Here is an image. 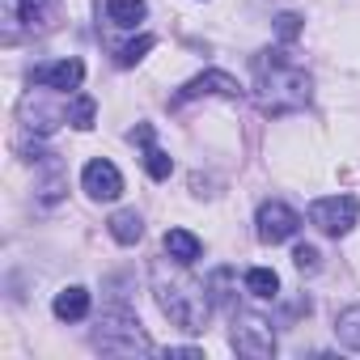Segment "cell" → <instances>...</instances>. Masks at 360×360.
<instances>
[{
    "label": "cell",
    "instance_id": "cell-1",
    "mask_svg": "<svg viewBox=\"0 0 360 360\" xmlns=\"http://www.w3.org/2000/svg\"><path fill=\"white\" fill-rule=\"evenodd\" d=\"M250 68H255V85L250 89H255V102H259L263 115H297V110L309 106L314 81H309V72L301 64L288 60L284 47L259 51Z\"/></svg>",
    "mask_w": 360,
    "mask_h": 360
},
{
    "label": "cell",
    "instance_id": "cell-2",
    "mask_svg": "<svg viewBox=\"0 0 360 360\" xmlns=\"http://www.w3.org/2000/svg\"><path fill=\"white\" fill-rule=\"evenodd\" d=\"M187 263H153V297L161 305V314L178 326V330H187V335H200L208 330V318H212V297H208V284L191 280L183 271Z\"/></svg>",
    "mask_w": 360,
    "mask_h": 360
},
{
    "label": "cell",
    "instance_id": "cell-3",
    "mask_svg": "<svg viewBox=\"0 0 360 360\" xmlns=\"http://www.w3.org/2000/svg\"><path fill=\"white\" fill-rule=\"evenodd\" d=\"M89 343H94L102 356H136V352L144 356V352H153V339L144 335V326H140V318H136L131 309H106V314L98 318Z\"/></svg>",
    "mask_w": 360,
    "mask_h": 360
},
{
    "label": "cell",
    "instance_id": "cell-4",
    "mask_svg": "<svg viewBox=\"0 0 360 360\" xmlns=\"http://www.w3.org/2000/svg\"><path fill=\"white\" fill-rule=\"evenodd\" d=\"M60 0H0V22H5V43H18L22 34H39L51 26Z\"/></svg>",
    "mask_w": 360,
    "mask_h": 360
},
{
    "label": "cell",
    "instance_id": "cell-5",
    "mask_svg": "<svg viewBox=\"0 0 360 360\" xmlns=\"http://www.w3.org/2000/svg\"><path fill=\"white\" fill-rule=\"evenodd\" d=\"M229 343H233L238 356H250V360H271L276 356V330H271V322L259 318V314H246V309H233Z\"/></svg>",
    "mask_w": 360,
    "mask_h": 360
},
{
    "label": "cell",
    "instance_id": "cell-6",
    "mask_svg": "<svg viewBox=\"0 0 360 360\" xmlns=\"http://www.w3.org/2000/svg\"><path fill=\"white\" fill-rule=\"evenodd\" d=\"M356 217H360L356 195H322L309 204V225H318L326 238H347L356 229Z\"/></svg>",
    "mask_w": 360,
    "mask_h": 360
},
{
    "label": "cell",
    "instance_id": "cell-7",
    "mask_svg": "<svg viewBox=\"0 0 360 360\" xmlns=\"http://www.w3.org/2000/svg\"><path fill=\"white\" fill-rule=\"evenodd\" d=\"M255 233H259V242H267V246H280V242H288V238H297V229H301V217L288 208V204H280V200H267L263 208H259V217H255Z\"/></svg>",
    "mask_w": 360,
    "mask_h": 360
},
{
    "label": "cell",
    "instance_id": "cell-8",
    "mask_svg": "<svg viewBox=\"0 0 360 360\" xmlns=\"http://www.w3.org/2000/svg\"><path fill=\"white\" fill-rule=\"evenodd\" d=\"M81 187H85V195H89V200L110 204V200H119V195H123V174H119V165H115V161L94 157V161L81 169Z\"/></svg>",
    "mask_w": 360,
    "mask_h": 360
},
{
    "label": "cell",
    "instance_id": "cell-9",
    "mask_svg": "<svg viewBox=\"0 0 360 360\" xmlns=\"http://www.w3.org/2000/svg\"><path fill=\"white\" fill-rule=\"evenodd\" d=\"M242 98V85L229 77V72H221V68H212V72H200V77H191L183 89H178L174 98H169V106H187V102H195V98Z\"/></svg>",
    "mask_w": 360,
    "mask_h": 360
},
{
    "label": "cell",
    "instance_id": "cell-10",
    "mask_svg": "<svg viewBox=\"0 0 360 360\" xmlns=\"http://www.w3.org/2000/svg\"><path fill=\"white\" fill-rule=\"evenodd\" d=\"M30 81L51 89V94H68V89H77L85 81V64L81 60H51V64H39L30 72Z\"/></svg>",
    "mask_w": 360,
    "mask_h": 360
},
{
    "label": "cell",
    "instance_id": "cell-11",
    "mask_svg": "<svg viewBox=\"0 0 360 360\" xmlns=\"http://www.w3.org/2000/svg\"><path fill=\"white\" fill-rule=\"evenodd\" d=\"M131 144L144 148V169H148L153 183H165V178L174 174V161H169V153H161V148L153 144V127H148V123H136V127H131Z\"/></svg>",
    "mask_w": 360,
    "mask_h": 360
},
{
    "label": "cell",
    "instance_id": "cell-12",
    "mask_svg": "<svg viewBox=\"0 0 360 360\" xmlns=\"http://www.w3.org/2000/svg\"><path fill=\"white\" fill-rule=\"evenodd\" d=\"M22 115H26V127L39 131V136L56 131V123H68V110H60V106H43V85H39L34 94H26Z\"/></svg>",
    "mask_w": 360,
    "mask_h": 360
},
{
    "label": "cell",
    "instance_id": "cell-13",
    "mask_svg": "<svg viewBox=\"0 0 360 360\" xmlns=\"http://www.w3.org/2000/svg\"><path fill=\"white\" fill-rule=\"evenodd\" d=\"M106 229H110V238H115L119 246H136V242L144 238V217H140L136 208H119V212L106 221Z\"/></svg>",
    "mask_w": 360,
    "mask_h": 360
},
{
    "label": "cell",
    "instance_id": "cell-14",
    "mask_svg": "<svg viewBox=\"0 0 360 360\" xmlns=\"http://www.w3.org/2000/svg\"><path fill=\"white\" fill-rule=\"evenodd\" d=\"M200 250H204V242L191 233V229H165V255L174 259V263H195L200 259Z\"/></svg>",
    "mask_w": 360,
    "mask_h": 360
},
{
    "label": "cell",
    "instance_id": "cell-15",
    "mask_svg": "<svg viewBox=\"0 0 360 360\" xmlns=\"http://www.w3.org/2000/svg\"><path fill=\"white\" fill-rule=\"evenodd\" d=\"M56 318L60 322H81L85 314H89V288H81V284H72V288H64V292H56Z\"/></svg>",
    "mask_w": 360,
    "mask_h": 360
},
{
    "label": "cell",
    "instance_id": "cell-16",
    "mask_svg": "<svg viewBox=\"0 0 360 360\" xmlns=\"http://www.w3.org/2000/svg\"><path fill=\"white\" fill-rule=\"evenodd\" d=\"M144 13H148L144 0H106V18H110L115 26H123V30L140 26V22H144Z\"/></svg>",
    "mask_w": 360,
    "mask_h": 360
},
{
    "label": "cell",
    "instance_id": "cell-17",
    "mask_svg": "<svg viewBox=\"0 0 360 360\" xmlns=\"http://www.w3.org/2000/svg\"><path fill=\"white\" fill-rule=\"evenodd\" d=\"M246 292H255L259 301H276L280 297V276L271 267H250L246 271Z\"/></svg>",
    "mask_w": 360,
    "mask_h": 360
},
{
    "label": "cell",
    "instance_id": "cell-18",
    "mask_svg": "<svg viewBox=\"0 0 360 360\" xmlns=\"http://www.w3.org/2000/svg\"><path fill=\"white\" fill-rule=\"evenodd\" d=\"M208 297L217 309H229L233 314V267H217L208 276Z\"/></svg>",
    "mask_w": 360,
    "mask_h": 360
},
{
    "label": "cell",
    "instance_id": "cell-19",
    "mask_svg": "<svg viewBox=\"0 0 360 360\" xmlns=\"http://www.w3.org/2000/svg\"><path fill=\"white\" fill-rule=\"evenodd\" d=\"M335 335H339V343H343V347L360 352V305H352V309H343V314H339Z\"/></svg>",
    "mask_w": 360,
    "mask_h": 360
},
{
    "label": "cell",
    "instance_id": "cell-20",
    "mask_svg": "<svg viewBox=\"0 0 360 360\" xmlns=\"http://www.w3.org/2000/svg\"><path fill=\"white\" fill-rule=\"evenodd\" d=\"M94 115H98V102H94L89 94H77L72 106H68V123L81 127V131H89V127H94Z\"/></svg>",
    "mask_w": 360,
    "mask_h": 360
},
{
    "label": "cell",
    "instance_id": "cell-21",
    "mask_svg": "<svg viewBox=\"0 0 360 360\" xmlns=\"http://www.w3.org/2000/svg\"><path fill=\"white\" fill-rule=\"evenodd\" d=\"M153 47H157V39H153V34H140V39L123 43L115 60H119V68H131V64H140V60H144V51H153Z\"/></svg>",
    "mask_w": 360,
    "mask_h": 360
},
{
    "label": "cell",
    "instance_id": "cell-22",
    "mask_svg": "<svg viewBox=\"0 0 360 360\" xmlns=\"http://www.w3.org/2000/svg\"><path fill=\"white\" fill-rule=\"evenodd\" d=\"M301 30H305V22H301L297 13H280V18H276V34H280V43H297Z\"/></svg>",
    "mask_w": 360,
    "mask_h": 360
},
{
    "label": "cell",
    "instance_id": "cell-23",
    "mask_svg": "<svg viewBox=\"0 0 360 360\" xmlns=\"http://www.w3.org/2000/svg\"><path fill=\"white\" fill-rule=\"evenodd\" d=\"M292 263H297L301 276H314V271L322 267V255H318L314 246H297V250H292Z\"/></svg>",
    "mask_w": 360,
    "mask_h": 360
}]
</instances>
